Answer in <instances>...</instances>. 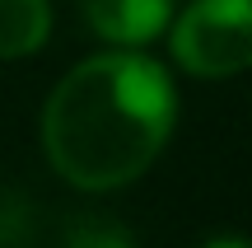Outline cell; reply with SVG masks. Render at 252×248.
<instances>
[{"instance_id": "6da1fadb", "label": "cell", "mask_w": 252, "mask_h": 248, "mask_svg": "<svg viewBox=\"0 0 252 248\" xmlns=\"http://www.w3.org/2000/svg\"><path fill=\"white\" fill-rule=\"evenodd\" d=\"M173 94L159 61L117 47L80 61L42 108L47 164L80 192L126 187L159 159L173 136Z\"/></svg>"}, {"instance_id": "7a4b0ae2", "label": "cell", "mask_w": 252, "mask_h": 248, "mask_svg": "<svg viewBox=\"0 0 252 248\" xmlns=\"http://www.w3.org/2000/svg\"><path fill=\"white\" fill-rule=\"evenodd\" d=\"M173 56L201 80L252 71V0H191L173 19Z\"/></svg>"}, {"instance_id": "3957f363", "label": "cell", "mask_w": 252, "mask_h": 248, "mask_svg": "<svg viewBox=\"0 0 252 248\" xmlns=\"http://www.w3.org/2000/svg\"><path fill=\"white\" fill-rule=\"evenodd\" d=\"M84 19L103 42L140 47L168 28L173 0H84Z\"/></svg>"}, {"instance_id": "277c9868", "label": "cell", "mask_w": 252, "mask_h": 248, "mask_svg": "<svg viewBox=\"0 0 252 248\" xmlns=\"http://www.w3.org/2000/svg\"><path fill=\"white\" fill-rule=\"evenodd\" d=\"M52 33L47 0H0V56H33Z\"/></svg>"}, {"instance_id": "5b68a950", "label": "cell", "mask_w": 252, "mask_h": 248, "mask_svg": "<svg viewBox=\"0 0 252 248\" xmlns=\"http://www.w3.org/2000/svg\"><path fill=\"white\" fill-rule=\"evenodd\" d=\"M65 248H135V239L117 220H75V230L65 234Z\"/></svg>"}, {"instance_id": "8992f818", "label": "cell", "mask_w": 252, "mask_h": 248, "mask_svg": "<svg viewBox=\"0 0 252 248\" xmlns=\"http://www.w3.org/2000/svg\"><path fill=\"white\" fill-rule=\"evenodd\" d=\"M201 248H252V239H238V234H220V239H206Z\"/></svg>"}]
</instances>
